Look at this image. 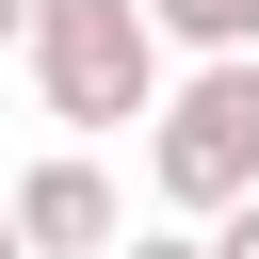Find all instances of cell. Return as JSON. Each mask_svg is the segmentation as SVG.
Here are the masks:
<instances>
[{
  "label": "cell",
  "instance_id": "cell-1",
  "mask_svg": "<svg viewBox=\"0 0 259 259\" xmlns=\"http://www.w3.org/2000/svg\"><path fill=\"white\" fill-rule=\"evenodd\" d=\"M146 194L162 227H210L259 194V65H178L146 97Z\"/></svg>",
  "mask_w": 259,
  "mask_h": 259
},
{
  "label": "cell",
  "instance_id": "cell-2",
  "mask_svg": "<svg viewBox=\"0 0 259 259\" xmlns=\"http://www.w3.org/2000/svg\"><path fill=\"white\" fill-rule=\"evenodd\" d=\"M16 65H32V97H49L65 130H146V97L178 81L162 32H146V0H32Z\"/></svg>",
  "mask_w": 259,
  "mask_h": 259
},
{
  "label": "cell",
  "instance_id": "cell-3",
  "mask_svg": "<svg viewBox=\"0 0 259 259\" xmlns=\"http://www.w3.org/2000/svg\"><path fill=\"white\" fill-rule=\"evenodd\" d=\"M0 227H16V259H113V227H130V194L81 162V146H49L16 194H0Z\"/></svg>",
  "mask_w": 259,
  "mask_h": 259
},
{
  "label": "cell",
  "instance_id": "cell-4",
  "mask_svg": "<svg viewBox=\"0 0 259 259\" xmlns=\"http://www.w3.org/2000/svg\"><path fill=\"white\" fill-rule=\"evenodd\" d=\"M146 32L194 65H259V0H146Z\"/></svg>",
  "mask_w": 259,
  "mask_h": 259
},
{
  "label": "cell",
  "instance_id": "cell-5",
  "mask_svg": "<svg viewBox=\"0 0 259 259\" xmlns=\"http://www.w3.org/2000/svg\"><path fill=\"white\" fill-rule=\"evenodd\" d=\"M194 243H210V259H259V194H243V210H210Z\"/></svg>",
  "mask_w": 259,
  "mask_h": 259
},
{
  "label": "cell",
  "instance_id": "cell-6",
  "mask_svg": "<svg viewBox=\"0 0 259 259\" xmlns=\"http://www.w3.org/2000/svg\"><path fill=\"white\" fill-rule=\"evenodd\" d=\"M113 259H210L194 227H113Z\"/></svg>",
  "mask_w": 259,
  "mask_h": 259
},
{
  "label": "cell",
  "instance_id": "cell-7",
  "mask_svg": "<svg viewBox=\"0 0 259 259\" xmlns=\"http://www.w3.org/2000/svg\"><path fill=\"white\" fill-rule=\"evenodd\" d=\"M16 32H32V0H0V49H16Z\"/></svg>",
  "mask_w": 259,
  "mask_h": 259
},
{
  "label": "cell",
  "instance_id": "cell-8",
  "mask_svg": "<svg viewBox=\"0 0 259 259\" xmlns=\"http://www.w3.org/2000/svg\"><path fill=\"white\" fill-rule=\"evenodd\" d=\"M0 259H16V227H0Z\"/></svg>",
  "mask_w": 259,
  "mask_h": 259
}]
</instances>
